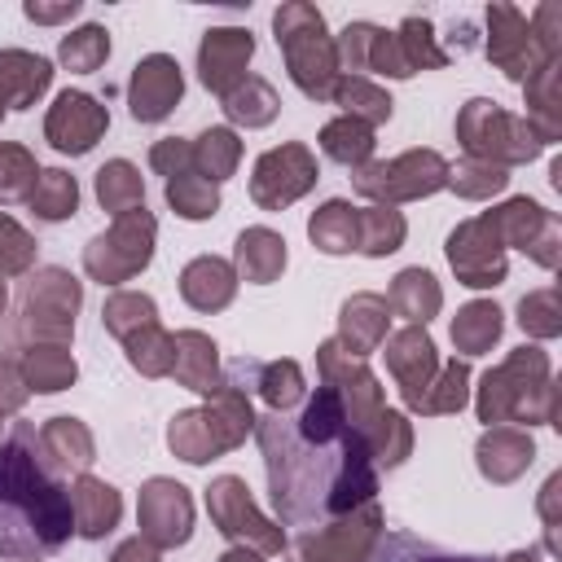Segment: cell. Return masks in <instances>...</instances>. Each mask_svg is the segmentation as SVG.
I'll list each match as a JSON object with an SVG mask.
<instances>
[{
    "mask_svg": "<svg viewBox=\"0 0 562 562\" xmlns=\"http://www.w3.org/2000/svg\"><path fill=\"white\" fill-rule=\"evenodd\" d=\"M255 435L268 465V496L285 527H329L373 505V452L351 426L347 400L334 382H325L299 417H259Z\"/></svg>",
    "mask_w": 562,
    "mask_h": 562,
    "instance_id": "cell-1",
    "label": "cell"
},
{
    "mask_svg": "<svg viewBox=\"0 0 562 562\" xmlns=\"http://www.w3.org/2000/svg\"><path fill=\"white\" fill-rule=\"evenodd\" d=\"M75 505L53 479L48 457L35 448V430L18 422L0 443V558H40L70 540Z\"/></svg>",
    "mask_w": 562,
    "mask_h": 562,
    "instance_id": "cell-2",
    "label": "cell"
},
{
    "mask_svg": "<svg viewBox=\"0 0 562 562\" xmlns=\"http://www.w3.org/2000/svg\"><path fill=\"white\" fill-rule=\"evenodd\" d=\"M277 44L285 53L290 79L303 88V97H329L338 83V48L325 35V18L312 4H281L272 13Z\"/></svg>",
    "mask_w": 562,
    "mask_h": 562,
    "instance_id": "cell-3",
    "label": "cell"
},
{
    "mask_svg": "<svg viewBox=\"0 0 562 562\" xmlns=\"http://www.w3.org/2000/svg\"><path fill=\"white\" fill-rule=\"evenodd\" d=\"M457 132L465 136V149H470V154H487V158L496 154V158H505V162H527V158H536L540 145H544L531 123L509 119L496 101H483V97L461 110Z\"/></svg>",
    "mask_w": 562,
    "mask_h": 562,
    "instance_id": "cell-4",
    "label": "cell"
},
{
    "mask_svg": "<svg viewBox=\"0 0 562 562\" xmlns=\"http://www.w3.org/2000/svg\"><path fill=\"white\" fill-rule=\"evenodd\" d=\"M154 255V215L145 206L119 215L114 233L110 237H97L83 255L88 272L101 277V281H127L132 272H140Z\"/></svg>",
    "mask_w": 562,
    "mask_h": 562,
    "instance_id": "cell-5",
    "label": "cell"
},
{
    "mask_svg": "<svg viewBox=\"0 0 562 562\" xmlns=\"http://www.w3.org/2000/svg\"><path fill=\"white\" fill-rule=\"evenodd\" d=\"M443 184H448V162L435 149H417V154H404L395 162L364 167L356 176V189L369 198H422V193H435Z\"/></svg>",
    "mask_w": 562,
    "mask_h": 562,
    "instance_id": "cell-6",
    "label": "cell"
},
{
    "mask_svg": "<svg viewBox=\"0 0 562 562\" xmlns=\"http://www.w3.org/2000/svg\"><path fill=\"white\" fill-rule=\"evenodd\" d=\"M316 180V162L303 145H281V149H268L259 162H255V180H250V193L259 206H285L294 202L299 193H307Z\"/></svg>",
    "mask_w": 562,
    "mask_h": 562,
    "instance_id": "cell-7",
    "label": "cell"
},
{
    "mask_svg": "<svg viewBox=\"0 0 562 562\" xmlns=\"http://www.w3.org/2000/svg\"><path fill=\"white\" fill-rule=\"evenodd\" d=\"M487 57L514 79V83H527L544 61L531 53V22L509 9V4H492L487 9Z\"/></svg>",
    "mask_w": 562,
    "mask_h": 562,
    "instance_id": "cell-8",
    "label": "cell"
},
{
    "mask_svg": "<svg viewBox=\"0 0 562 562\" xmlns=\"http://www.w3.org/2000/svg\"><path fill=\"white\" fill-rule=\"evenodd\" d=\"M255 53V40L250 31H237V26H215L202 35V48H198V75L211 92H233L246 75V61Z\"/></svg>",
    "mask_w": 562,
    "mask_h": 562,
    "instance_id": "cell-9",
    "label": "cell"
},
{
    "mask_svg": "<svg viewBox=\"0 0 562 562\" xmlns=\"http://www.w3.org/2000/svg\"><path fill=\"white\" fill-rule=\"evenodd\" d=\"M184 92V79H180V66L162 53L136 61L132 70V83H127V101H132V119L140 123H158L171 114V105L180 101Z\"/></svg>",
    "mask_w": 562,
    "mask_h": 562,
    "instance_id": "cell-10",
    "label": "cell"
},
{
    "mask_svg": "<svg viewBox=\"0 0 562 562\" xmlns=\"http://www.w3.org/2000/svg\"><path fill=\"white\" fill-rule=\"evenodd\" d=\"M48 140L61 149V154H88L97 145V136L105 132V105H97L88 92H61L48 110V123H44Z\"/></svg>",
    "mask_w": 562,
    "mask_h": 562,
    "instance_id": "cell-11",
    "label": "cell"
},
{
    "mask_svg": "<svg viewBox=\"0 0 562 562\" xmlns=\"http://www.w3.org/2000/svg\"><path fill=\"white\" fill-rule=\"evenodd\" d=\"M206 505H211V518L220 522L224 536H250L259 549H281V544H285L281 531H272V527L255 514V505H250L241 479H215V483L206 487Z\"/></svg>",
    "mask_w": 562,
    "mask_h": 562,
    "instance_id": "cell-12",
    "label": "cell"
},
{
    "mask_svg": "<svg viewBox=\"0 0 562 562\" xmlns=\"http://www.w3.org/2000/svg\"><path fill=\"white\" fill-rule=\"evenodd\" d=\"M140 527L158 544H184L189 540V496L180 483L154 479L140 492Z\"/></svg>",
    "mask_w": 562,
    "mask_h": 562,
    "instance_id": "cell-13",
    "label": "cell"
},
{
    "mask_svg": "<svg viewBox=\"0 0 562 562\" xmlns=\"http://www.w3.org/2000/svg\"><path fill=\"white\" fill-rule=\"evenodd\" d=\"M386 364H391V373L404 382V400L417 408V400H422V391H426V382H430V369H435V342H430L422 329H404V334L391 338Z\"/></svg>",
    "mask_w": 562,
    "mask_h": 562,
    "instance_id": "cell-14",
    "label": "cell"
},
{
    "mask_svg": "<svg viewBox=\"0 0 562 562\" xmlns=\"http://www.w3.org/2000/svg\"><path fill=\"white\" fill-rule=\"evenodd\" d=\"M48 79H53V66L44 57L22 53V48L0 53V105H13V110L35 105V97L48 88Z\"/></svg>",
    "mask_w": 562,
    "mask_h": 562,
    "instance_id": "cell-15",
    "label": "cell"
},
{
    "mask_svg": "<svg viewBox=\"0 0 562 562\" xmlns=\"http://www.w3.org/2000/svg\"><path fill=\"white\" fill-rule=\"evenodd\" d=\"M233 290H237V281H233V268H228L224 259L202 255V259H193V263L180 272V294H184L198 312L224 307V303L233 299Z\"/></svg>",
    "mask_w": 562,
    "mask_h": 562,
    "instance_id": "cell-16",
    "label": "cell"
},
{
    "mask_svg": "<svg viewBox=\"0 0 562 562\" xmlns=\"http://www.w3.org/2000/svg\"><path fill=\"white\" fill-rule=\"evenodd\" d=\"M70 505H75V531L88 536V540H101L119 522V492L110 483L79 479L75 492H70Z\"/></svg>",
    "mask_w": 562,
    "mask_h": 562,
    "instance_id": "cell-17",
    "label": "cell"
},
{
    "mask_svg": "<svg viewBox=\"0 0 562 562\" xmlns=\"http://www.w3.org/2000/svg\"><path fill=\"white\" fill-rule=\"evenodd\" d=\"M364 562H496V558H479V553H448L413 531H382L373 536V549Z\"/></svg>",
    "mask_w": 562,
    "mask_h": 562,
    "instance_id": "cell-18",
    "label": "cell"
},
{
    "mask_svg": "<svg viewBox=\"0 0 562 562\" xmlns=\"http://www.w3.org/2000/svg\"><path fill=\"white\" fill-rule=\"evenodd\" d=\"M448 259H452V268L461 272V281H465V285H474V290L496 285V281L505 277V259H501V250H487L483 241L474 246V241H470V233H465V224L448 237Z\"/></svg>",
    "mask_w": 562,
    "mask_h": 562,
    "instance_id": "cell-19",
    "label": "cell"
},
{
    "mask_svg": "<svg viewBox=\"0 0 562 562\" xmlns=\"http://www.w3.org/2000/svg\"><path fill=\"white\" fill-rule=\"evenodd\" d=\"M531 457H536L531 439H527V435H514V430H492V435L479 443V465H483V474H487V479H501V483H509L514 474H522V470L531 465Z\"/></svg>",
    "mask_w": 562,
    "mask_h": 562,
    "instance_id": "cell-20",
    "label": "cell"
},
{
    "mask_svg": "<svg viewBox=\"0 0 562 562\" xmlns=\"http://www.w3.org/2000/svg\"><path fill=\"white\" fill-rule=\"evenodd\" d=\"M171 373H176L184 386H193V391H202V395H215V391H220V382H215V342L202 338V334H180V338H176Z\"/></svg>",
    "mask_w": 562,
    "mask_h": 562,
    "instance_id": "cell-21",
    "label": "cell"
},
{
    "mask_svg": "<svg viewBox=\"0 0 562 562\" xmlns=\"http://www.w3.org/2000/svg\"><path fill=\"white\" fill-rule=\"evenodd\" d=\"M237 268L246 272V281H272L285 268V241L268 228H246L237 237Z\"/></svg>",
    "mask_w": 562,
    "mask_h": 562,
    "instance_id": "cell-22",
    "label": "cell"
},
{
    "mask_svg": "<svg viewBox=\"0 0 562 562\" xmlns=\"http://www.w3.org/2000/svg\"><path fill=\"white\" fill-rule=\"evenodd\" d=\"M382 334H386V303L378 294H356L342 303V338L351 342L356 356L373 351Z\"/></svg>",
    "mask_w": 562,
    "mask_h": 562,
    "instance_id": "cell-23",
    "label": "cell"
},
{
    "mask_svg": "<svg viewBox=\"0 0 562 562\" xmlns=\"http://www.w3.org/2000/svg\"><path fill=\"white\" fill-rule=\"evenodd\" d=\"M307 233H312V241H316L325 255H342V250H351V246L360 241V215H356L347 202H325V206L312 215Z\"/></svg>",
    "mask_w": 562,
    "mask_h": 562,
    "instance_id": "cell-24",
    "label": "cell"
},
{
    "mask_svg": "<svg viewBox=\"0 0 562 562\" xmlns=\"http://www.w3.org/2000/svg\"><path fill=\"white\" fill-rule=\"evenodd\" d=\"M220 101H224V114H228L233 123H246V127H263V123L277 119V92H272V83H263V79H241V83H237L233 92H224Z\"/></svg>",
    "mask_w": 562,
    "mask_h": 562,
    "instance_id": "cell-25",
    "label": "cell"
},
{
    "mask_svg": "<svg viewBox=\"0 0 562 562\" xmlns=\"http://www.w3.org/2000/svg\"><path fill=\"white\" fill-rule=\"evenodd\" d=\"M329 97L338 105H347V119H360V123H386L391 119V97L360 75H342Z\"/></svg>",
    "mask_w": 562,
    "mask_h": 562,
    "instance_id": "cell-26",
    "label": "cell"
},
{
    "mask_svg": "<svg viewBox=\"0 0 562 562\" xmlns=\"http://www.w3.org/2000/svg\"><path fill=\"white\" fill-rule=\"evenodd\" d=\"M321 149H325L334 162L356 167V162H364V158L373 154V127L360 123V119H334V123H325V132H321Z\"/></svg>",
    "mask_w": 562,
    "mask_h": 562,
    "instance_id": "cell-27",
    "label": "cell"
},
{
    "mask_svg": "<svg viewBox=\"0 0 562 562\" xmlns=\"http://www.w3.org/2000/svg\"><path fill=\"white\" fill-rule=\"evenodd\" d=\"M391 303H395L404 316H413V321H430L435 307H439V285H435L430 272L408 268V272L395 277V285H391Z\"/></svg>",
    "mask_w": 562,
    "mask_h": 562,
    "instance_id": "cell-28",
    "label": "cell"
},
{
    "mask_svg": "<svg viewBox=\"0 0 562 562\" xmlns=\"http://www.w3.org/2000/svg\"><path fill=\"white\" fill-rule=\"evenodd\" d=\"M496 334H501V307L496 303H470L452 321V342L461 351H487L496 342Z\"/></svg>",
    "mask_w": 562,
    "mask_h": 562,
    "instance_id": "cell-29",
    "label": "cell"
},
{
    "mask_svg": "<svg viewBox=\"0 0 562 562\" xmlns=\"http://www.w3.org/2000/svg\"><path fill=\"white\" fill-rule=\"evenodd\" d=\"M97 198H101L105 211H119V215L136 211L140 206V176H136V167L132 162H105L97 171Z\"/></svg>",
    "mask_w": 562,
    "mask_h": 562,
    "instance_id": "cell-30",
    "label": "cell"
},
{
    "mask_svg": "<svg viewBox=\"0 0 562 562\" xmlns=\"http://www.w3.org/2000/svg\"><path fill=\"white\" fill-rule=\"evenodd\" d=\"M26 198H31V206H35L40 220H66V215H75L79 189H75V180L66 171H40L35 176V189Z\"/></svg>",
    "mask_w": 562,
    "mask_h": 562,
    "instance_id": "cell-31",
    "label": "cell"
},
{
    "mask_svg": "<svg viewBox=\"0 0 562 562\" xmlns=\"http://www.w3.org/2000/svg\"><path fill=\"white\" fill-rule=\"evenodd\" d=\"M395 44H400L408 70H439V66L448 61V53L435 48V26H430L426 18H404Z\"/></svg>",
    "mask_w": 562,
    "mask_h": 562,
    "instance_id": "cell-32",
    "label": "cell"
},
{
    "mask_svg": "<svg viewBox=\"0 0 562 562\" xmlns=\"http://www.w3.org/2000/svg\"><path fill=\"white\" fill-rule=\"evenodd\" d=\"M57 57H61L70 70L92 75V70L110 57V31H105V26H79V31H70V35H61Z\"/></svg>",
    "mask_w": 562,
    "mask_h": 562,
    "instance_id": "cell-33",
    "label": "cell"
},
{
    "mask_svg": "<svg viewBox=\"0 0 562 562\" xmlns=\"http://www.w3.org/2000/svg\"><path fill=\"white\" fill-rule=\"evenodd\" d=\"M167 202H171L184 220H206V215H215L220 193H215L211 180H202V176H193V171H180V176L167 180Z\"/></svg>",
    "mask_w": 562,
    "mask_h": 562,
    "instance_id": "cell-34",
    "label": "cell"
},
{
    "mask_svg": "<svg viewBox=\"0 0 562 562\" xmlns=\"http://www.w3.org/2000/svg\"><path fill=\"white\" fill-rule=\"evenodd\" d=\"M123 342H127V360H132L140 373H149V378L171 373V360H176V338H162L154 325H145L140 334H127Z\"/></svg>",
    "mask_w": 562,
    "mask_h": 562,
    "instance_id": "cell-35",
    "label": "cell"
},
{
    "mask_svg": "<svg viewBox=\"0 0 562 562\" xmlns=\"http://www.w3.org/2000/svg\"><path fill=\"white\" fill-rule=\"evenodd\" d=\"M237 136L228 132V127H206L202 136H198V145H193V162L211 176V180H224L233 167H237Z\"/></svg>",
    "mask_w": 562,
    "mask_h": 562,
    "instance_id": "cell-36",
    "label": "cell"
},
{
    "mask_svg": "<svg viewBox=\"0 0 562 562\" xmlns=\"http://www.w3.org/2000/svg\"><path fill=\"white\" fill-rule=\"evenodd\" d=\"M26 382L35 391H61L75 382V360L57 347H31L26 356Z\"/></svg>",
    "mask_w": 562,
    "mask_h": 562,
    "instance_id": "cell-37",
    "label": "cell"
},
{
    "mask_svg": "<svg viewBox=\"0 0 562 562\" xmlns=\"http://www.w3.org/2000/svg\"><path fill=\"white\" fill-rule=\"evenodd\" d=\"M255 373L263 378L259 391H263V400L272 404V413H285L290 404L303 400V373H299L294 360H281V364H255Z\"/></svg>",
    "mask_w": 562,
    "mask_h": 562,
    "instance_id": "cell-38",
    "label": "cell"
},
{
    "mask_svg": "<svg viewBox=\"0 0 562 562\" xmlns=\"http://www.w3.org/2000/svg\"><path fill=\"white\" fill-rule=\"evenodd\" d=\"M400 237H404V220L395 215V211H382V206H373V211H364L360 215V250L364 255H391L395 246H400Z\"/></svg>",
    "mask_w": 562,
    "mask_h": 562,
    "instance_id": "cell-39",
    "label": "cell"
},
{
    "mask_svg": "<svg viewBox=\"0 0 562 562\" xmlns=\"http://www.w3.org/2000/svg\"><path fill=\"white\" fill-rule=\"evenodd\" d=\"M101 321H105L110 334L127 338V334H136V325H140V329L154 325V303H149L145 294H114V299L105 303Z\"/></svg>",
    "mask_w": 562,
    "mask_h": 562,
    "instance_id": "cell-40",
    "label": "cell"
},
{
    "mask_svg": "<svg viewBox=\"0 0 562 562\" xmlns=\"http://www.w3.org/2000/svg\"><path fill=\"white\" fill-rule=\"evenodd\" d=\"M35 162L18 145H0V202H13L26 193V180H35Z\"/></svg>",
    "mask_w": 562,
    "mask_h": 562,
    "instance_id": "cell-41",
    "label": "cell"
},
{
    "mask_svg": "<svg viewBox=\"0 0 562 562\" xmlns=\"http://www.w3.org/2000/svg\"><path fill=\"white\" fill-rule=\"evenodd\" d=\"M518 325L522 329H531V334H540V338H549V334H558V294L553 290H540V294H527L522 303H518Z\"/></svg>",
    "mask_w": 562,
    "mask_h": 562,
    "instance_id": "cell-42",
    "label": "cell"
},
{
    "mask_svg": "<svg viewBox=\"0 0 562 562\" xmlns=\"http://www.w3.org/2000/svg\"><path fill=\"white\" fill-rule=\"evenodd\" d=\"M31 255H35V241L9 220V215H0V272H26L31 268Z\"/></svg>",
    "mask_w": 562,
    "mask_h": 562,
    "instance_id": "cell-43",
    "label": "cell"
},
{
    "mask_svg": "<svg viewBox=\"0 0 562 562\" xmlns=\"http://www.w3.org/2000/svg\"><path fill=\"white\" fill-rule=\"evenodd\" d=\"M465 364L461 360H452L448 369H443V382H439V395H430L426 404H422V413H452V408H461V400H465Z\"/></svg>",
    "mask_w": 562,
    "mask_h": 562,
    "instance_id": "cell-44",
    "label": "cell"
},
{
    "mask_svg": "<svg viewBox=\"0 0 562 562\" xmlns=\"http://www.w3.org/2000/svg\"><path fill=\"white\" fill-rule=\"evenodd\" d=\"M461 171H465V176H474V180H448V184H452V189H461L465 198H483V193H492V189H501V184L509 180L501 167H479V162H465Z\"/></svg>",
    "mask_w": 562,
    "mask_h": 562,
    "instance_id": "cell-45",
    "label": "cell"
},
{
    "mask_svg": "<svg viewBox=\"0 0 562 562\" xmlns=\"http://www.w3.org/2000/svg\"><path fill=\"white\" fill-rule=\"evenodd\" d=\"M149 162L158 167V171H167V180L171 176H180V171H189V162H193V149L184 145V140H162V145H154V154H149Z\"/></svg>",
    "mask_w": 562,
    "mask_h": 562,
    "instance_id": "cell-46",
    "label": "cell"
},
{
    "mask_svg": "<svg viewBox=\"0 0 562 562\" xmlns=\"http://www.w3.org/2000/svg\"><path fill=\"white\" fill-rule=\"evenodd\" d=\"M22 400H26V382H22V373H18L9 360H0V413H13Z\"/></svg>",
    "mask_w": 562,
    "mask_h": 562,
    "instance_id": "cell-47",
    "label": "cell"
},
{
    "mask_svg": "<svg viewBox=\"0 0 562 562\" xmlns=\"http://www.w3.org/2000/svg\"><path fill=\"white\" fill-rule=\"evenodd\" d=\"M22 13L31 22H61V18H75L79 13V0H61V4H40V0H26Z\"/></svg>",
    "mask_w": 562,
    "mask_h": 562,
    "instance_id": "cell-48",
    "label": "cell"
},
{
    "mask_svg": "<svg viewBox=\"0 0 562 562\" xmlns=\"http://www.w3.org/2000/svg\"><path fill=\"white\" fill-rule=\"evenodd\" d=\"M110 562H158V549H154L149 540H140V536H136V540H123V544L114 549V558H110Z\"/></svg>",
    "mask_w": 562,
    "mask_h": 562,
    "instance_id": "cell-49",
    "label": "cell"
},
{
    "mask_svg": "<svg viewBox=\"0 0 562 562\" xmlns=\"http://www.w3.org/2000/svg\"><path fill=\"white\" fill-rule=\"evenodd\" d=\"M220 562H259V558H255V553H241V549H228Z\"/></svg>",
    "mask_w": 562,
    "mask_h": 562,
    "instance_id": "cell-50",
    "label": "cell"
},
{
    "mask_svg": "<svg viewBox=\"0 0 562 562\" xmlns=\"http://www.w3.org/2000/svg\"><path fill=\"white\" fill-rule=\"evenodd\" d=\"M0 312H4V285H0Z\"/></svg>",
    "mask_w": 562,
    "mask_h": 562,
    "instance_id": "cell-51",
    "label": "cell"
},
{
    "mask_svg": "<svg viewBox=\"0 0 562 562\" xmlns=\"http://www.w3.org/2000/svg\"><path fill=\"white\" fill-rule=\"evenodd\" d=\"M0 114H4V105H0Z\"/></svg>",
    "mask_w": 562,
    "mask_h": 562,
    "instance_id": "cell-52",
    "label": "cell"
}]
</instances>
